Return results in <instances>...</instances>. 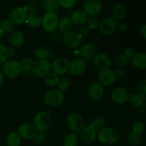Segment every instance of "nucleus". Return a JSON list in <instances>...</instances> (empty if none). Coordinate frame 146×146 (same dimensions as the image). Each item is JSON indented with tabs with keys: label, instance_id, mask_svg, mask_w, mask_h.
Wrapping results in <instances>:
<instances>
[{
	"label": "nucleus",
	"instance_id": "51",
	"mask_svg": "<svg viewBox=\"0 0 146 146\" xmlns=\"http://www.w3.org/2000/svg\"><path fill=\"white\" fill-rule=\"evenodd\" d=\"M117 29L119 30L120 31L123 32V31H126L127 25L125 24V23H120L119 24H118V28H117Z\"/></svg>",
	"mask_w": 146,
	"mask_h": 146
},
{
	"label": "nucleus",
	"instance_id": "9",
	"mask_svg": "<svg viewBox=\"0 0 146 146\" xmlns=\"http://www.w3.org/2000/svg\"><path fill=\"white\" fill-rule=\"evenodd\" d=\"M51 66L53 73L58 76L64 75L68 71L69 61L65 57H58L53 61Z\"/></svg>",
	"mask_w": 146,
	"mask_h": 146
},
{
	"label": "nucleus",
	"instance_id": "29",
	"mask_svg": "<svg viewBox=\"0 0 146 146\" xmlns=\"http://www.w3.org/2000/svg\"><path fill=\"white\" fill-rule=\"evenodd\" d=\"M43 8L46 12H56L58 9L57 0H43Z\"/></svg>",
	"mask_w": 146,
	"mask_h": 146
},
{
	"label": "nucleus",
	"instance_id": "8",
	"mask_svg": "<svg viewBox=\"0 0 146 146\" xmlns=\"http://www.w3.org/2000/svg\"><path fill=\"white\" fill-rule=\"evenodd\" d=\"M118 28V21L112 17H107L104 19L99 23L98 29L103 35L109 36L113 34Z\"/></svg>",
	"mask_w": 146,
	"mask_h": 146
},
{
	"label": "nucleus",
	"instance_id": "43",
	"mask_svg": "<svg viewBox=\"0 0 146 146\" xmlns=\"http://www.w3.org/2000/svg\"><path fill=\"white\" fill-rule=\"evenodd\" d=\"M133 132L135 133L141 134L143 133L144 130H145V126L144 124L141 122H135V123L133 125L132 127Z\"/></svg>",
	"mask_w": 146,
	"mask_h": 146
},
{
	"label": "nucleus",
	"instance_id": "25",
	"mask_svg": "<svg viewBox=\"0 0 146 146\" xmlns=\"http://www.w3.org/2000/svg\"><path fill=\"white\" fill-rule=\"evenodd\" d=\"M70 19H71L73 24L81 26L86 22L87 19H88V16L86 14V13L84 11L77 10V11H74L72 13Z\"/></svg>",
	"mask_w": 146,
	"mask_h": 146
},
{
	"label": "nucleus",
	"instance_id": "4",
	"mask_svg": "<svg viewBox=\"0 0 146 146\" xmlns=\"http://www.w3.org/2000/svg\"><path fill=\"white\" fill-rule=\"evenodd\" d=\"M67 124L72 133H78L84 128V118L78 113H71L67 118Z\"/></svg>",
	"mask_w": 146,
	"mask_h": 146
},
{
	"label": "nucleus",
	"instance_id": "28",
	"mask_svg": "<svg viewBox=\"0 0 146 146\" xmlns=\"http://www.w3.org/2000/svg\"><path fill=\"white\" fill-rule=\"evenodd\" d=\"M20 64H21V73L22 74H25V75H28L30 73H31L33 64H34V61H33V60L31 58H22L21 61H20Z\"/></svg>",
	"mask_w": 146,
	"mask_h": 146
},
{
	"label": "nucleus",
	"instance_id": "39",
	"mask_svg": "<svg viewBox=\"0 0 146 146\" xmlns=\"http://www.w3.org/2000/svg\"><path fill=\"white\" fill-rule=\"evenodd\" d=\"M70 85V82L66 78H61L57 83V87L60 91H66Z\"/></svg>",
	"mask_w": 146,
	"mask_h": 146
},
{
	"label": "nucleus",
	"instance_id": "35",
	"mask_svg": "<svg viewBox=\"0 0 146 146\" xmlns=\"http://www.w3.org/2000/svg\"><path fill=\"white\" fill-rule=\"evenodd\" d=\"M128 101L130 104L134 107H141L142 106L144 103V100L137 94H133L129 96L128 98Z\"/></svg>",
	"mask_w": 146,
	"mask_h": 146
},
{
	"label": "nucleus",
	"instance_id": "33",
	"mask_svg": "<svg viewBox=\"0 0 146 146\" xmlns=\"http://www.w3.org/2000/svg\"><path fill=\"white\" fill-rule=\"evenodd\" d=\"M78 139L76 134L70 133L65 137L63 141V146H77Z\"/></svg>",
	"mask_w": 146,
	"mask_h": 146
},
{
	"label": "nucleus",
	"instance_id": "34",
	"mask_svg": "<svg viewBox=\"0 0 146 146\" xmlns=\"http://www.w3.org/2000/svg\"><path fill=\"white\" fill-rule=\"evenodd\" d=\"M0 28L4 34H10L14 31V24L10 19L3 20L0 24Z\"/></svg>",
	"mask_w": 146,
	"mask_h": 146
},
{
	"label": "nucleus",
	"instance_id": "42",
	"mask_svg": "<svg viewBox=\"0 0 146 146\" xmlns=\"http://www.w3.org/2000/svg\"><path fill=\"white\" fill-rule=\"evenodd\" d=\"M77 0H57L58 4L65 9H71L74 7Z\"/></svg>",
	"mask_w": 146,
	"mask_h": 146
},
{
	"label": "nucleus",
	"instance_id": "31",
	"mask_svg": "<svg viewBox=\"0 0 146 146\" xmlns=\"http://www.w3.org/2000/svg\"><path fill=\"white\" fill-rule=\"evenodd\" d=\"M34 54L38 60H47L50 56V52L46 47L40 46L36 48Z\"/></svg>",
	"mask_w": 146,
	"mask_h": 146
},
{
	"label": "nucleus",
	"instance_id": "17",
	"mask_svg": "<svg viewBox=\"0 0 146 146\" xmlns=\"http://www.w3.org/2000/svg\"><path fill=\"white\" fill-rule=\"evenodd\" d=\"M93 62L96 68L100 69L108 68L111 66V59L105 53H98L93 57Z\"/></svg>",
	"mask_w": 146,
	"mask_h": 146
},
{
	"label": "nucleus",
	"instance_id": "36",
	"mask_svg": "<svg viewBox=\"0 0 146 146\" xmlns=\"http://www.w3.org/2000/svg\"><path fill=\"white\" fill-rule=\"evenodd\" d=\"M106 121L104 118L101 116L96 117L91 121V125L96 130V131H101L105 127Z\"/></svg>",
	"mask_w": 146,
	"mask_h": 146
},
{
	"label": "nucleus",
	"instance_id": "7",
	"mask_svg": "<svg viewBox=\"0 0 146 146\" xmlns=\"http://www.w3.org/2000/svg\"><path fill=\"white\" fill-rule=\"evenodd\" d=\"M51 64L48 60H37L34 62L32 74L38 78H44L51 72Z\"/></svg>",
	"mask_w": 146,
	"mask_h": 146
},
{
	"label": "nucleus",
	"instance_id": "26",
	"mask_svg": "<svg viewBox=\"0 0 146 146\" xmlns=\"http://www.w3.org/2000/svg\"><path fill=\"white\" fill-rule=\"evenodd\" d=\"M42 17L38 13H33L27 16L26 23L32 28H38L41 25Z\"/></svg>",
	"mask_w": 146,
	"mask_h": 146
},
{
	"label": "nucleus",
	"instance_id": "46",
	"mask_svg": "<svg viewBox=\"0 0 146 146\" xmlns=\"http://www.w3.org/2000/svg\"><path fill=\"white\" fill-rule=\"evenodd\" d=\"M115 72V75L116 78L118 79H122L126 75V70L123 68H117L116 71H114Z\"/></svg>",
	"mask_w": 146,
	"mask_h": 146
},
{
	"label": "nucleus",
	"instance_id": "6",
	"mask_svg": "<svg viewBox=\"0 0 146 146\" xmlns=\"http://www.w3.org/2000/svg\"><path fill=\"white\" fill-rule=\"evenodd\" d=\"M59 19L55 12H46L42 17L41 25L46 32H54L57 29Z\"/></svg>",
	"mask_w": 146,
	"mask_h": 146
},
{
	"label": "nucleus",
	"instance_id": "53",
	"mask_svg": "<svg viewBox=\"0 0 146 146\" xmlns=\"http://www.w3.org/2000/svg\"><path fill=\"white\" fill-rule=\"evenodd\" d=\"M3 36H4V32H3L2 30L0 28V40L3 38Z\"/></svg>",
	"mask_w": 146,
	"mask_h": 146
},
{
	"label": "nucleus",
	"instance_id": "16",
	"mask_svg": "<svg viewBox=\"0 0 146 146\" xmlns=\"http://www.w3.org/2000/svg\"><path fill=\"white\" fill-rule=\"evenodd\" d=\"M88 96L93 101H99L104 94V87L98 82H94L90 85L88 91Z\"/></svg>",
	"mask_w": 146,
	"mask_h": 146
},
{
	"label": "nucleus",
	"instance_id": "37",
	"mask_svg": "<svg viewBox=\"0 0 146 146\" xmlns=\"http://www.w3.org/2000/svg\"><path fill=\"white\" fill-rule=\"evenodd\" d=\"M142 140L143 138L141 134L135 133L133 132L128 135V142L133 146L140 145L142 142Z\"/></svg>",
	"mask_w": 146,
	"mask_h": 146
},
{
	"label": "nucleus",
	"instance_id": "49",
	"mask_svg": "<svg viewBox=\"0 0 146 146\" xmlns=\"http://www.w3.org/2000/svg\"><path fill=\"white\" fill-rule=\"evenodd\" d=\"M24 11H26V13L27 14V15H29V14H33V13L36 12V9L34 6L32 5H27L24 7Z\"/></svg>",
	"mask_w": 146,
	"mask_h": 146
},
{
	"label": "nucleus",
	"instance_id": "15",
	"mask_svg": "<svg viewBox=\"0 0 146 146\" xmlns=\"http://www.w3.org/2000/svg\"><path fill=\"white\" fill-rule=\"evenodd\" d=\"M37 130L34 125L31 123H23L19 125L18 128V133L21 138L27 140L34 139L36 135Z\"/></svg>",
	"mask_w": 146,
	"mask_h": 146
},
{
	"label": "nucleus",
	"instance_id": "11",
	"mask_svg": "<svg viewBox=\"0 0 146 146\" xmlns=\"http://www.w3.org/2000/svg\"><path fill=\"white\" fill-rule=\"evenodd\" d=\"M86 69V64L82 58L80 57L75 58L71 62H69L68 71L71 75L78 76L84 74Z\"/></svg>",
	"mask_w": 146,
	"mask_h": 146
},
{
	"label": "nucleus",
	"instance_id": "27",
	"mask_svg": "<svg viewBox=\"0 0 146 146\" xmlns=\"http://www.w3.org/2000/svg\"><path fill=\"white\" fill-rule=\"evenodd\" d=\"M7 144L8 146H20L21 137L17 132H11L7 137Z\"/></svg>",
	"mask_w": 146,
	"mask_h": 146
},
{
	"label": "nucleus",
	"instance_id": "3",
	"mask_svg": "<svg viewBox=\"0 0 146 146\" xmlns=\"http://www.w3.org/2000/svg\"><path fill=\"white\" fill-rule=\"evenodd\" d=\"M4 74L10 79L17 78L21 73V67L20 61L15 59L7 60L3 66Z\"/></svg>",
	"mask_w": 146,
	"mask_h": 146
},
{
	"label": "nucleus",
	"instance_id": "10",
	"mask_svg": "<svg viewBox=\"0 0 146 146\" xmlns=\"http://www.w3.org/2000/svg\"><path fill=\"white\" fill-rule=\"evenodd\" d=\"M84 9L87 16L96 17L102 9V3L101 0H86Z\"/></svg>",
	"mask_w": 146,
	"mask_h": 146
},
{
	"label": "nucleus",
	"instance_id": "19",
	"mask_svg": "<svg viewBox=\"0 0 146 146\" xmlns=\"http://www.w3.org/2000/svg\"><path fill=\"white\" fill-rule=\"evenodd\" d=\"M24 36L21 31L15 30L10 33L9 36V43L11 47L14 48H19L24 44Z\"/></svg>",
	"mask_w": 146,
	"mask_h": 146
},
{
	"label": "nucleus",
	"instance_id": "18",
	"mask_svg": "<svg viewBox=\"0 0 146 146\" xmlns=\"http://www.w3.org/2000/svg\"><path fill=\"white\" fill-rule=\"evenodd\" d=\"M27 14L24 11V8L15 9L10 14V20L14 24V25H21L26 22L27 18Z\"/></svg>",
	"mask_w": 146,
	"mask_h": 146
},
{
	"label": "nucleus",
	"instance_id": "24",
	"mask_svg": "<svg viewBox=\"0 0 146 146\" xmlns=\"http://www.w3.org/2000/svg\"><path fill=\"white\" fill-rule=\"evenodd\" d=\"M126 14L125 8L123 4H115L113 6L111 9V15L112 18L114 19L115 21H121Z\"/></svg>",
	"mask_w": 146,
	"mask_h": 146
},
{
	"label": "nucleus",
	"instance_id": "2",
	"mask_svg": "<svg viewBox=\"0 0 146 146\" xmlns=\"http://www.w3.org/2000/svg\"><path fill=\"white\" fill-rule=\"evenodd\" d=\"M98 140L103 144L106 145H113L116 143L119 138L118 132L114 128L106 127L101 130L98 133Z\"/></svg>",
	"mask_w": 146,
	"mask_h": 146
},
{
	"label": "nucleus",
	"instance_id": "32",
	"mask_svg": "<svg viewBox=\"0 0 146 146\" xmlns=\"http://www.w3.org/2000/svg\"><path fill=\"white\" fill-rule=\"evenodd\" d=\"M58 76L56 75L54 73H51L47 74L45 77H44V83L46 86L50 87L55 86L57 85V83H58Z\"/></svg>",
	"mask_w": 146,
	"mask_h": 146
},
{
	"label": "nucleus",
	"instance_id": "22",
	"mask_svg": "<svg viewBox=\"0 0 146 146\" xmlns=\"http://www.w3.org/2000/svg\"><path fill=\"white\" fill-rule=\"evenodd\" d=\"M73 26H74V24L72 23L69 17H63L59 19L57 29H58V31L60 34H65L66 33L71 31L73 29Z\"/></svg>",
	"mask_w": 146,
	"mask_h": 146
},
{
	"label": "nucleus",
	"instance_id": "12",
	"mask_svg": "<svg viewBox=\"0 0 146 146\" xmlns=\"http://www.w3.org/2000/svg\"><path fill=\"white\" fill-rule=\"evenodd\" d=\"M116 77L115 72L109 68L101 70L98 74V81L101 85L104 86H111L114 84Z\"/></svg>",
	"mask_w": 146,
	"mask_h": 146
},
{
	"label": "nucleus",
	"instance_id": "47",
	"mask_svg": "<svg viewBox=\"0 0 146 146\" xmlns=\"http://www.w3.org/2000/svg\"><path fill=\"white\" fill-rule=\"evenodd\" d=\"M17 56V51L16 48L14 47H9L7 48V57L8 59H12Z\"/></svg>",
	"mask_w": 146,
	"mask_h": 146
},
{
	"label": "nucleus",
	"instance_id": "41",
	"mask_svg": "<svg viewBox=\"0 0 146 146\" xmlns=\"http://www.w3.org/2000/svg\"><path fill=\"white\" fill-rule=\"evenodd\" d=\"M87 23H88V27H89L90 29H96L98 28L99 26V19L96 17H90L89 19H87Z\"/></svg>",
	"mask_w": 146,
	"mask_h": 146
},
{
	"label": "nucleus",
	"instance_id": "30",
	"mask_svg": "<svg viewBox=\"0 0 146 146\" xmlns=\"http://www.w3.org/2000/svg\"><path fill=\"white\" fill-rule=\"evenodd\" d=\"M131 58L127 56L125 54H119L115 56L114 58V64L119 68H123L125 66L128 65Z\"/></svg>",
	"mask_w": 146,
	"mask_h": 146
},
{
	"label": "nucleus",
	"instance_id": "38",
	"mask_svg": "<svg viewBox=\"0 0 146 146\" xmlns=\"http://www.w3.org/2000/svg\"><path fill=\"white\" fill-rule=\"evenodd\" d=\"M137 91L138 94L144 101L146 100V81L143 80L139 83L137 88Z\"/></svg>",
	"mask_w": 146,
	"mask_h": 146
},
{
	"label": "nucleus",
	"instance_id": "52",
	"mask_svg": "<svg viewBox=\"0 0 146 146\" xmlns=\"http://www.w3.org/2000/svg\"><path fill=\"white\" fill-rule=\"evenodd\" d=\"M4 81V74L0 71V87L1 86V85L3 84Z\"/></svg>",
	"mask_w": 146,
	"mask_h": 146
},
{
	"label": "nucleus",
	"instance_id": "44",
	"mask_svg": "<svg viewBox=\"0 0 146 146\" xmlns=\"http://www.w3.org/2000/svg\"><path fill=\"white\" fill-rule=\"evenodd\" d=\"M91 34V29L88 26H82L81 28L78 29V34L81 38H86L88 37Z\"/></svg>",
	"mask_w": 146,
	"mask_h": 146
},
{
	"label": "nucleus",
	"instance_id": "21",
	"mask_svg": "<svg viewBox=\"0 0 146 146\" xmlns=\"http://www.w3.org/2000/svg\"><path fill=\"white\" fill-rule=\"evenodd\" d=\"M79 51L80 55L82 56L83 59L89 60L96 54L97 48L93 43H88L84 44Z\"/></svg>",
	"mask_w": 146,
	"mask_h": 146
},
{
	"label": "nucleus",
	"instance_id": "13",
	"mask_svg": "<svg viewBox=\"0 0 146 146\" xmlns=\"http://www.w3.org/2000/svg\"><path fill=\"white\" fill-rule=\"evenodd\" d=\"M129 91L125 87L119 86L114 88L111 93V98L115 104H122L127 102L129 98Z\"/></svg>",
	"mask_w": 146,
	"mask_h": 146
},
{
	"label": "nucleus",
	"instance_id": "50",
	"mask_svg": "<svg viewBox=\"0 0 146 146\" xmlns=\"http://www.w3.org/2000/svg\"><path fill=\"white\" fill-rule=\"evenodd\" d=\"M140 33H141V36L144 40L146 39V25L144 24L141 27V30H140Z\"/></svg>",
	"mask_w": 146,
	"mask_h": 146
},
{
	"label": "nucleus",
	"instance_id": "14",
	"mask_svg": "<svg viewBox=\"0 0 146 146\" xmlns=\"http://www.w3.org/2000/svg\"><path fill=\"white\" fill-rule=\"evenodd\" d=\"M82 41V38L76 33L70 32L64 34L62 38L63 44L69 48H76L80 46Z\"/></svg>",
	"mask_w": 146,
	"mask_h": 146
},
{
	"label": "nucleus",
	"instance_id": "40",
	"mask_svg": "<svg viewBox=\"0 0 146 146\" xmlns=\"http://www.w3.org/2000/svg\"><path fill=\"white\" fill-rule=\"evenodd\" d=\"M7 60V48L4 44L0 43V65L4 64Z\"/></svg>",
	"mask_w": 146,
	"mask_h": 146
},
{
	"label": "nucleus",
	"instance_id": "1",
	"mask_svg": "<svg viewBox=\"0 0 146 146\" xmlns=\"http://www.w3.org/2000/svg\"><path fill=\"white\" fill-rule=\"evenodd\" d=\"M33 123V125L38 132H44L52 125V118L48 113L41 111L36 114L34 117Z\"/></svg>",
	"mask_w": 146,
	"mask_h": 146
},
{
	"label": "nucleus",
	"instance_id": "45",
	"mask_svg": "<svg viewBox=\"0 0 146 146\" xmlns=\"http://www.w3.org/2000/svg\"><path fill=\"white\" fill-rule=\"evenodd\" d=\"M33 140L34 141V142L38 144L43 143L46 140L45 133H44V132H38Z\"/></svg>",
	"mask_w": 146,
	"mask_h": 146
},
{
	"label": "nucleus",
	"instance_id": "23",
	"mask_svg": "<svg viewBox=\"0 0 146 146\" xmlns=\"http://www.w3.org/2000/svg\"><path fill=\"white\" fill-rule=\"evenodd\" d=\"M132 64L135 68L144 70L146 68V54L145 53H138L131 58Z\"/></svg>",
	"mask_w": 146,
	"mask_h": 146
},
{
	"label": "nucleus",
	"instance_id": "48",
	"mask_svg": "<svg viewBox=\"0 0 146 146\" xmlns=\"http://www.w3.org/2000/svg\"><path fill=\"white\" fill-rule=\"evenodd\" d=\"M124 54H125L127 56L129 57L130 58H132L135 55L136 53H135V51L134 48L129 47V48H127L125 50V53H124Z\"/></svg>",
	"mask_w": 146,
	"mask_h": 146
},
{
	"label": "nucleus",
	"instance_id": "5",
	"mask_svg": "<svg viewBox=\"0 0 146 146\" xmlns=\"http://www.w3.org/2000/svg\"><path fill=\"white\" fill-rule=\"evenodd\" d=\"M46 104L51 107L58 106L64 100V94L62 91L58 89H52L46 93L44 97Z\"/></svg>",
	"mask_w": 146,
	"mask_h": 146
},
{
	"label": "nucleus",
	"instance_id": "20",
	"mask_svg": "<svg viewBox=\"0 0 146 146\" xmlns=\"http://www.w3.org/2000/svg\"><path fill=\"white\" fill-rule=\"evenodd\" d=\"M97 131L91 125L83 128L81 131V138L86 143H91L96 140Z\"/></svg>",
	"mask_w": 146,
	"mask_h": 146
}]
</instances>
